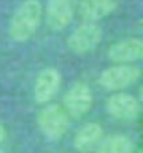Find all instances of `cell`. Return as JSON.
<instances>
[{"label":"cell","instance_id":"obj_1","mask_svg":"<svg viewBox=\"0 0 143 153\" xmlns=\"http://www.w3.org/2000/svg\"><path fill=\"white\" fill-rule=\"evenodd\" d=\"M42 20V5L39 0H24L13 12L9 24V34L15 42L29 41L37 32Z\"/></svg>","mask_w":143,"mask_h":153},{"label":"cell","instance_id":"obj_2","mask_svg":"<svg viewBox=\"0 0 143 153\" xmlns=\"http://www.w3.org/2000/svg\"><path fill=\"white\" fill-rule=\"evenodd\" d=\"M37 126L47 140L56 141L69 130V116L59 104H45L37 114Z\"/></svg>","mask_w":143,"mask_h":153},{"label":"cell","instance_id":"obj_3","mask_svg":"<svg viewBox=\"0 0 143 153\" xmlns=\"http://www.w3.org/2000/svg\"><path fill=\"white\" fill-rule=\"evenodd\" d=\"M140 79V68L135 64H115L99 74V86L106 91H123Z\"/></svg>","mask_w":143,"mask_h":153},{"label":"cell","instance_id":"obj_4","mask_svg":"<svg viewBox=\"0 0 143 153\" xmlns=\"http://www.w3.org/2000/svg\"><path fill=\"white\" fill-rule=\"evenodd\" d=\"M103 30L96 22H83L67 37V47L77 56L94 51L101 42Z\"/></svg>","mask_w":143,"mask_h":153},{"label":"cell","instance_id":"obj_5","mask_svg":"<svg viewBox=\"0 0 143 153\" xmlns=\"http://www.w3.org/2000/svg\"><path fill=\"white\" fill-rule=\"evenodd\" d=\"M93 106V93L84 82L72 84L64 94V111L71 118H81Z\"/></svg>","mask_w":143,"mask_h":153},{"label":"cell","instance_id":"obj_6","mask_svg":"<svg viewBox=\"0 0 143 153\" xmlns=\"http://www.w3.org/2000/svg\"><path fill=\"white\" fill-rule=\"evenodd\" d=\"M77 0H47L45 22L52 30H63L72 22Z\"/></svg>","mask_w":143,"mask_h":153},{"label":"cell","instance_id":"obj_7","mask_svg":"<svg viewBox=\"0 0 143 153\" xmlns=\"http://www.w3.org/2000/svg\"><path fill=\"white\" fill-rule=\"evenodd\" d=\"M106 109L113 118L121 121H133L140 114V103L128 93H115L108 98Z\"/></svg>","mask_w":143,"mask_h":153},{"label":"cell","instance_id":"obj_8","mask_svg":"<svg viewBox=\"0 0 143 153\" xmlns=\"http://www.w3.org/2000/svg\"><path fill=\"white\" fill-rule=\"evenodd\" d=\"M61 88V72L54 68H47L37 74L34 84V99L39 104H47Z\"/></svg>","mask_w":143,"mask_h":153},{"label":"cell","instance_id":"obj_9","mask_svg":"<svg viewBox=\"0 0 143 153\" xmlns=\"http://www.w3.org/2000/svg\"><path fill=\"white\" fill-rule=\"evenodd\" d=\"M143 56V42L140 37H130L113 44L108 49V59L113 64H133Z\"/></svg>","mask_w":143,"mask_h":153},{"label":"cell","instance_id":"obj_10","mask_svg":"<svg viewBox=\"0 0 143 153\" xmlns=\"http://www.w3.org/2000/svg\"><path fill=\"white\" fill-rule=\"evenodd\" d=\"M118 7V0H77V10L84 22H98L111 15Z\"/></svg>","mask_w":143,"mask_h":153},{"label":"cell","instance_id":"obj_11","mask_svg":"<svg viewBox=\"0 0 143 153\" xmlns=\"http://www.w3.org/2000/svg\"><path fill=\"white\" fill-rule=\"evenodd\" d=\"M103 140V126L99 123H86L74 135V148L79 153H89L98 148L99 141Z\"/></svg>","mask_w":143,"mask_h":153},{"label":"cell","instance_id":"obj_12","mask_svg":"<svg viewBox=\"0 0 143 153\" xmlns=\"http://www.w3.org/2000/svg\"><path fill=\"white\" fill-rule=\"evenodd\" d=\"M98 153H135V143L125 135H109L99 141Z\"/></svg>","mask_w":143,"mask_h":153},{"label":"cell","instance_id":"obj_13","mask_svg":"<svg viewBox=\"0 0 143 153\" xmlns=\"http://www.w3.org/2000/svg\"><path fill=\"white\" fill-rule=\"evenodd\" d=\"M5 135H7V131H5V126L0 123V143H2V141L5 140Z\"/></svg>","mask_w":143,"mask_h":153},{"label":"cell","instance_id":"obj_14","mask_svg":"<svg viewBox=\"0 0 143 153\" xmlns=\"http://www.w3.org/2000/svg\"><path fill=\"white\" fill-rule=\"evenodd\" d=\"M0 153H4V152H2V150H0Z\"/></svg>","mask_w":143,"mask_h":153},{"label":"cell","instance_id":"obj_15","mask_svg":"<svg viewBox=\"0 0 143 153\" xmlns=\"http://www.w3.org/2000/svg\"><path fill=\"white\" fill-rule=\"evenodd\" d=\"M136 153H142V152H136Z\"/></svg>","mask_w":143,"mask_h":153}]
</instances>
